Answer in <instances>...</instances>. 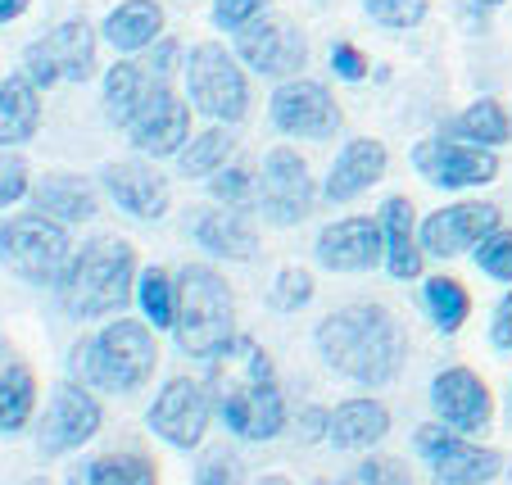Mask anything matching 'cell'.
Wrapping results in <instances>:
<instances>
[{"label": "cell", "mask_w": 512, "mask_h": 485, "mask_svg": "<svg viewBox=\"0 0 512 485\" xmlns=\"http://www.w3.org/2000/svg\"><path fill=\"white\" fill-rule=\"evenodd\" d=\"M96 50H100V28H91L87 19H64L59 28H50L46 37L23 46V78L37 91H50L59 82H91L96 78Z\"/></svg>", "instance_id": "ba28073f"}, {"label": "cell", "mask_w": 512, "mask_h": 485, "mask_svg": "<svg viewBox=\"0 0 512 485\" xmlns=\"http://www.w3.org/2000/svg\"><path fill=\"white\" fill-rule=\"evenodd\" d=\"M182 68H186V50H182L177 37H159L155 46L145 50V73H150L155 82H168V87H173V78L182 73Z\"/></svg>", "instance_id": "7bdbcfd3"}, {"label": "cell", "mask_w": 512, "mask_h": 485, "mask_svg": "<svg viewBox=\"0 0 512 485\" xmlns=\"http://www.w3.org/2000/svg\"><path fill=\"white\" fill-rule=\"evenodd\" d=\"M309 485H345V481H331V476H318V481H309Z\"/></svg>", "instance_id": "f907efd6"}, {"label": "cell", "mask_w": 512, "mask_h": 485, "mask_svg": "<svg viewBox=\"0 0 512 485\" xmlns=\"http://www.w3.org/2000/svg\"><path fill=\"white\" fill-rule=\"evenodd\" d=\"M173 345L186 359H218L241 331H236V295L223 282V272L209 263H186L177 272V322Z\"/></svg>", "instance_id": "277c9868"}, {"label": "cell", "mask_w": 512, "mask_h": 485, "mask_svg": "<svg viewBox=\"0 0 512 485\" xmlns=\"http://www.w3.org/2000/svg\"><path fill=\"white\" fill-rule=\"evenodd\" d=\"M363 14L386 32H413L426 23L431 0H363Z\"/></svg>", "instance_id": "d590c367"}, {"label": "cell", "mask_w": 512, "mask_h": 485, "mask_svg": "<svg viewBox=\"0 0 512 485\" xmlns=\"http://www.w3.org/2000/svg\"><path fill=\"white\" fill-rule=\"evenodd\" d=\"M508 418H512V386H508Z\"/></svg>", "instance_id": "f5cc1de1"}, {"label": "cell", "mask_w": 512, "mask_h": 485, "mask_svg": "<svg viewBox=\"0 0 512 485\" xmlns=\"http://www.w3.org/2000/svg\"><path fill=\"white\" fill-rule=\"evenodd\" d=\"M413 168L422 182L440 186V191H472V186H490L499 177V155L485 146H467L458 136H426L413 146Z\"/></svg>", "instance_id": "5bb4252c"}, {"label": "cell", "mask_w": 512, "mask_h": 485, "mask_svg": "<svg viewBox=\"0 0 512 485\" xmlns=\"http://www.w3.org/2000/svg\"><path fill=\"white\" fill-rule=\"evenodd\" d=\"M136 155L145 159H177L182 146L191 141V100H182L168 82H155L136 118L123 127Z\"/></svg>", "instance_id": "2e32d148"}, {"label": "cell", "mask_w": 512, "mask_h": 485, "mask_svg": "<svg viewBox=\"0 0 512 485\" xmlns=\"http://www.w3.org/2000/svg\"><path fill=\"white\" fill-rule=\"evenodd\" d=\"M431 408H435V422L449 431H458V436H485V431L494 427V395L490 386H485L481 372L463 368V363H454V368H440L431 377Z\"/></svg>", "instance_id": "ac0fdd59"}, {"label": "cell", "mask_w": 512, "mask_h": 485, "mask_svg": "<svg viewBox=\"0 0 512 485\" xmlns=\"http://www.w3.org/2000/svg\"><path fill=\"white\" fill-rule=\"evenodd\" d=\"M236 155V132L227 123H209L204 132H195L177 155V173L191 182H209L218 168H227Z\"/></svg>", "instance_id": "f546056e"}, {"label": "cell", "mask_w": 512, "mask_h": 485, "mask_svg": "<svg viewBox=\"0 0 512 485\" xmlns=\"http://www.w3.org/2000/svg\"><path fill=\"white\" fill-rule=\"evenodd\" d=\"M345 485H413L408 467L390 454H372L363 463H354V472L345 476Z\"/></svg>", "instance_id": "ab89813d"}, {"label": "cell", "mask_w": 512, "mask_h": 485, "mask_svg": "<svg viewBox=\"0 0 512 485\" xmlns=\"http://www.w3.org/2000/svg\"><path fill=\"white\" fill-rule=\"evenodd\" d=\"M390 436V408L372 395H354V399H340L331 408V431L327 440L340 449V454H368L377 449L381 440Z\"/></svg>", "instance_id": "d4e9b609"}, {"label": "cell", "mask_w": 512, "mask_h": 485, "mask_svg": "<svg viewBox=\"0 0 512 485\" xmlns=\"http://www.w3.org/2000/svg\"><path fill=\"white\" fill-rule=\"evenodd\" d=\"M254 182H259V173H254L250 164H227L218 168V173L209 177V195L213 204H227V209H250L254 204Z\"/></svg>", "instance_id": "e575fe53"}, {"label": "cell", "mask_w": 512, "mask_h": 485, "mask_svg": "<svg viewBox=\"0 0 512 485\" xmlns=\"http://www.w3.org/2000/svg\"><path fill=\"white\" fill-rule=\"evenodd\" d=\"M232 50L250 73L272 78V82L300 78L304 64H309V37H304L290 19H281V14H263V19H254L250 28H241Z\"/></svg>", "instance_id": "4fadbf2b"}, {"label": "cell", "mask_w": 512, "mask_h": 485, "mask_svg": "<svg viewBox=\"0 0 512 485\" xmlns=\"http://www.w3.org/2000/svg\"><path fill=\"white\" fill-rule=\"evenodd\" d=\"M472 259H476V268H481L490 282L512 286V232L508 227H499V232L485 236V241L472 250Z\"/></svg>", "instance_id": "74e56055"}, {"label": "cell", "mask_w": 512, "mask_h": 485, "mask_svg": "<svg viewBox=\"0 0 512 485\" xmlns=\"http://www.w3.org/2000/svg\"><path fill=\"white\" fill-rule=\"evenodd\" d=\"M272 10V0H213V10H209V19H213V28L218 32H241V28H250L254 19H263V14Z\"/></svg>", "instance_id": "b9f144b4"}, {"label": "cell", "mask_w": 512, "mask_h": 485, "mask_svg": "<svg viewBox=\"0 0 512 485\" xmlns=\"http://www.w3.org/2000/svg\"><path fill=\"white\" fill-rule=\"evenodd\" d=\"M422 309L440 336H454V331H463L467 318H472V295H467V286L458 282V277L435 272V277L422 282Z\"/></svg>", "instance_id": "4dcf8cb0"}, {"label": "cell", "mask_w": 512, "mask_h": 485, "mask_svg": "<svg viewBox=\"0 0 512 485\" xmlns=\"http://www.w3.org/2000/svg\"><path fill=\"white\" fill-rule=\"evenodd\" d=\"M136 309H141V318L155 331H173V322H177V272L159 268V263L141 268V277H136Z\"/></svg>", "instance_id": "d6a6232c"}, {"label": "cell", "mask_w": 512, "mask_h": 485, "mask_svg": "<svg viewBox=\"0 0 512 485\" xmlns=\"http://www.w3.org/2000/svg\"><path fill=\"white\" fill-rule=\"evenodd\" d=\"M150 431L164 440L168 449H200L204 436L213 427V399L209 386L195 377H173L159 386V395L150 399V413H145Z\"/></svg>", "instance_id": "7c38bea8"}, {"label": "cell", "mask_w": 512, "mask_h": 485, "mask_svg": "<svg viewBox=\"0 0 512 485\" xmlns=\"http://www.w3.org/2000/svg\"><path fill=\"white\" fill-rule=\"evenodd\" d=\"M445 136H458V141H467V146L499 150V146H508L512 141V114L503 109V100L481 96V100H472L467 109H458Z\"/></svg>", "instance_id": "f1b7e54d"}, {"label": "cell", "mask_w": 512, "mask_h": 485, "mask_svg": "<svg viewBox=\"0 0 512 485\" xmlns=\"http://www.w3.org/2000/svg\"><path fill=\"white\" fill-rule=\"evenodd\" d=\"M313 259L327 272H372L386 263V236H381L377 218L349 214L336 218L331 227H322L313 241Z\"/></svg>", "instance_id": "ffe728a7"}, {"label": "cell", "mask_w": 512, "mask_h": 485, "mask_svg": "<svg viewBox=\"0 0 512 485\" xmlns=\"http://www.w3.org/2000/svg\"><path fill=\"white\" fill-rule=\"evenodd\" d=\"M159 368V340L145 318H109L96 336L82 345V372L87 386L105 395H132Z\"/></svg>", "instance_id": "5b68a950"}, {"label": "cell", "mask_w": 512, "mask_h": 485, "mask_svg": "<svg viewBox=\"0 0 512 485\" xmlns=\"http://www.w3.org/2000/svg\"><path fill=\"white\" fill-rule=\"evenodd\" d=\"M32 195V168L23 155L14 150H0V209H14L19 200Z\"/></svg>", "instance_id": "60d3db41"}, {"label": "cell", "mask_w": 512, "mask_h": 485, "mask_svg": "<svg viewBox=\"0 0 512 485\" xmlns=\"http://www.w3.org/2000/svg\"><path fill=\"white\" fill-rule=\"evenodd\" d=\"M191 241L223 263H250L259 254V232L250 227L245 209H227V204H209L191 214Z\"/></svg>", "instance_id": "7402d4cb"}, {"label": "cell", "mask_w": 512, "mask_h": 485, "mask_svg": "<svg viewBox=\"0 0 512 485\" xmlns=\"http://www.w3.org/2000/svg\"><path fill=\"white\" fill-rule=\"evenodd\" d=\"M503 227V209L490 200H463V204H445L417 223V241H422L426 259H458L472 254L476 245L490 232Z\"/></svg>", "instance_id": "e0dca14e"}, {"label": "cell", "mask_w": 512, "mask_h": 485, "mask_svg": "<svg viewBox=\"0 0 512 485\" xmlns=\"http://www.w3.org/2000/svg\"><path fill=\"white\" fill-rule=\"evenodd\" d=\"M82 485H159V467L145 454H100L82 467Z\"/></svg>", "instance_id": "836d02e7"}, {"label": "cell", "mask_w": 512, "mask_h": 485, "mask_svg": "<svg viewBox=\"0 0 512 485\" xmlns=\"http://www.w3.org/2000/svg\"><path fill=\"white\" fill-rule=\"evenodd\" d=\"M254 209L272 227H300L318 209V182H313L304 155H295L290 146H272L263 155L259 182H254Z\"/></svg>", "instance_id": "9c48e42d"}, {"label": "cell", "mask_w": 512, "mask_h": 485, "mask_svg": "<svg viewBox=\"0 0 512 485\" xmlns=\"http://www.w3.org/2000/svg\"><path fill=\"white\" fill-rule=\"evenodd\" d=\"M37 418V377L28 363L0 368V436H19Z\"/></svg>", "instance_id": "1f68e13d"}, {"label": "cell", "mask_w": 512, "mask_h": 485, "mask_svg": "<svg viewBox=\"0 0 512 485\" xmlns=\"http://www.w3.org/2000/svg\"><path fill=\"white\" fill-rule=\"evenodd\" d=\"M381 236H386V263L381 268L395 277V282H417L426 268V250L422 241H417V223L422 218L413 214V200L408 195H390L386 204H381Z\"/></svg>", "instance_id": "603a6c76"}, {"label": "cell", "mask_w": 512, "mask_h": 485, "mask_svg": "<svg viewBox=\"0 0 512 485\" xmlns=\"http://www.w3.org/2000/svg\"><path fill=\"white\" fill-rule=\"evenodd\" d=\"M168 28V14L159 0H123L105 14L100 23V41L114 46L118 55H145Z\"/></svg>", "instance_id": "484cf974"}, {"label": "cell", "mask_w": 512, "mask_h": 485, "mask_svg": "<svg viewBox=\"0 0 512 485\" xmlns=\"http://www.w3.org/2000/svg\"><path fill=\"white\" fill-rule=\"evenodd\" d=\"M327 431H331V408L304 404L300 413H295V436H300L304 445H318V440H327Z\"/></svg>", "instance_id": "f6af8a7d"}, {"label": "cell", "mask_w": 512, "mask_h": 485, "mask_svg": "<svg viewBox=\"0 0 512 485\" xmlns=\"http://www.w3.org/2000/svg\"><path fill=\"white\" fill-rule=\"evenodd\" d=\"M417 458L426 463V472L435 476V485H490L494 476H503V454L490 445H476L472 436L426 422L413 436Z\"/></svg>", "instance_id": "8fae6325"}, {"label": "cell", "mask_w": 512, "mask_h": 485, "mask_svg": "<svg viewBox=\"0 0 512 485\" xmlns=\"http://www.w3.org/2000/svg\"><path fill=\"white\" fill-rule=\"evenodd\" d=\"M23 485H50V481H46V476H32V481H23Z\"/></svg>", "instance_id": "816d5d0a"}, {"label": "cell", "mask_w": 512, "mask_h": 485, "mask_svg": "<svg viewBox=\"0 0 512 485\" xmlns=\"http://www.w3.org/2000/svg\"><path fill=\"white\" fill-rule=\"evenodd\" d=\"M476 10H499V5H508V0H472Z\"/></svg>", "instance_id": "c3c4849f"}, {"label": "cell", "mask_w": 512, "mask_h": 485, "mask_svg": "<svg viewBox=\"0 0 512 485\" xmlns=\"http://www.w3.org/2000/svg\"><path fill=\"white\" fill-rule=\"evenodd\" d=\"M268 118L281 136H300V141H327V136H336L340 123H345L331 87L327 82H313V78L277 82V91H272V100H268Z\"/></svg>", "instance_id": "9a60e30c"}, {"label": "cell", "mask_w": 512, "mask_h": 485, "mask_svg": "<svg viewBox=\"0 0 512 485\" xmlns=\"http://www.w3.org/2000/svg\"><path fill=\"white\" fill-rule=\"evenodd\" d=\"M259 485H290L286 476H259Z\"/></svg>", "instance_id": "681fc988"}, {"label": "cell", "mask_w": 512, "mask_h": 485, "mask_svg": "<svg viewBox=\"0 0 512 485\" xmlns=\"http://www.w3.org/2000/svg\"><path fill=\"white\" fill-rule=\"evenodd\" d=\"M155 78L145 73V64L136 59H118V64L105 68V78H100V105H105V118L114 127H127L136 118V109L145 105Z\"/></svg>", "instance_id": "83f0119b"}, {"label": "cell", "mask_w": 512, "mask_h": 485, "mask_svg": "<svg viewBox=\"0 0 512 485\" xmlns=\"http://www.w3.org/2000/svg\"><path fill=\"white\" fill-rule=\"evenodd\" d=\"M241 476H245L241 454L223 445L204 449V458L195 463V485H241Z\"/></svg>", "instance_id": "f35d334b"}, {"label": "cell", "mask_w": 512, "mask_h": 485, "mask_svg": "<svg viewBox=\"0 0 512 485\" xmlns=\"http://www.w3.org/2000/svg\"><path fill=\"white\" fill-rule=\"evenodd\" d=\"M136 277H141V263H136L132 241H123V236H91V241H82L73 250V263L59 277L55 295L68 318L109 322L127 304H136Z\"/></svg>", "instance_id": "3957f363"}, {"label": "cell", "mask_w": 512, "mask_h": 485, "mask_svg": "<svg viewBox=\"0 0 512 485\" xmlns=\"http://www.w3.org/2000/svg\"><path fill=\"white\" fill-rule=\"evenodd\" d=\"M327 64H331V73H336L340 82H363L368 78V55L354 46V41H336L331 46V55H327Z\"/></svg>", "instance_id": "ee69618b"}, {"label": "cell", "mask_w": 512, "mask_h": 485, "mask_svg": "<svg viewBox=\"0 0 512 485\" xmlns=\"http://www.w3.org/2000/svg\"><path fill=\"white\" fill-rule=\"evenodd\" d=\"M105 427V408H100L96 390L87 381H59L50 390V404L41 408L37 422V454L41 458H64L73 449L91 445Z\"/></svg>", "instance_id": "30bf717a"}, {"label": "cell", "mask_w": 512, "mask_h": 485, "mask_svg": "<svg viewBox=\"0 0 512 485\" xmlns=\"http://www.w3.org/2000/svg\"><path fill=\"white\" fill-rule=\"evenodd\" d=\"M0 263L10 272H19L23 282L32 286H50L55 291L59 277L73 263V236L64 223L46 214H14L0 223Z\"/></svg>", "instance_id": "52a82bcc"}, {"label": "cell", "mask_w": 512, "mask_h": 485, "mask_svg": "<svg viewBox=\"0 0 512 485\" xmlns=\"http://www.w3.org/2000/svg\"><path fill=\"white\" fill-rule=\"evenodd\" d=\"M41 132V91L23 73L0 82V150H19Z\"/></svg>", "instance_id": "4316f807"}, {"label": "cell", "mask_w": 512, "mask_h": 485, "mask_svg": "<svg viewBox=\"0 0 512 485\" xmlns=\"http://www.w3.org/2000/svg\"><path fill=\"white\" fill-rule=\"evenodd\" d=\"M209 399L213 418L223 422L236 440H277L290 427V404L281 390L277 363L254 336H236L218 359H209Z\"/></svg>", "instance_id": "6da1fadb"}, {"label": "cell", "mask_w": 512, "mask_h": 485, "mask_svg": "<svg viewBox=\"0 0 512 485\" xmlns=\"http://www.w3.org/2000/svg\"><path fill=\"white\" fill-rule=\"evenodd\" d=\"M386 168H390L386 141H377V136H354V141H345L340 155L331 159L327 182H322V200L327 204L358 200V195H368L372 186L386 177Z\"/></svg>", "instance_id": "44dd1931"}, {"label": "cell", "mask_w": 512, "mask_h": 485, "mask_svg": "<svg viewBox=\"0 0 512 485\" xmlns=\"http://www.w3.org/2000/svg\"><path fill=\"white\" fill-rule=\"evenodd\" d=\"M100 191L136 223H159L173 209V186L150 159H109L100 164Z\"/></svg>", "instance_id": "d6986e66"}, {"label": "cell", "mask_w": 512, "mask_h": 485, "mask_svg": "<svg viewBox=\"0 0 512 485\" xmlns=\"http://www.w3.org/2000/svg\"><path fill=\"white\" fill-rule=\"evenodd\" d=\"M28 5H32V0H0V28H5V23H14V19H23V14H28Z\"/></svg>", "instance_id": "7dc6e473"}, {"label": "cell", "mask_w": 512, "mask_h": 485, "mask_svg": "<svg viewBox=\"0 0 512 485\" xmlns=\"http://www.w3.org/2000/svg\"><path fill=\"white\" fill-rule=\"evenodd\" d=\"M313 350L354 386H395L408 359V331L386 304H345L313 327Z\"/></svg>", "instance_id": "7a4b0ae2"}, {"label": "cell", "mask_w": 512, "mask_h": 485, "mask_svg": "<svg viewBox=\"0 0 512 485\" xmlns=\"http://www.w3.org/2000/svg\"><path fill=\"white\" fill-rule=\"evenodd\" d=\"M32 209L64 227H82L100 214V195H96V182L91 177H78V173H41L32 182Z\"/></svg>", "instance_id": "cb8c5ba5"}, {"label": "cell", "mask_w": 512, "mask_h": 485, "mask_svg": "<svg viewBox=\"0 0 512 485\" xmlns=\"http://www.w3.org/2000/svg\"><path fill=\"white\" fill-rule=\"evenodd\" d=\"M490 345L499 354L512 350V286L499 295V304H494V313H490Z\"/></svg>", "instance_id": "bcb514c9"}, {"label": "cell", "mask_w": 512, "mask_h": 485, "mask_svg": "<svg viewBox=\"0 0 512 485\" xmlns=\"http://www.w3.org/2000/svg\"><path fill=\"white\" fill-rule=\"evenodd\" d=\"M186 100L209 123H245L250 118V68L236 59V50L218 41H200L186 50Z\"/></svg>", "instance_id": "8992f818"}, {"label": "cell", "mask_w": 512, "mask_h": 485, "mask_svg": "<svg viewBox=\"0 0 512 485\" xmlns=\"http://www.w3.org/2000/svg\"><path fill=\"white\" fill-rule=\"evenodd\" d=\"M313 295H318V282H313V272L309 268H281L277 277H272V291H268V300H272V309L277 313H300L304 304H313Z\"/></svg>", "instance_id": "8d00e7d4"}]
</instances>
